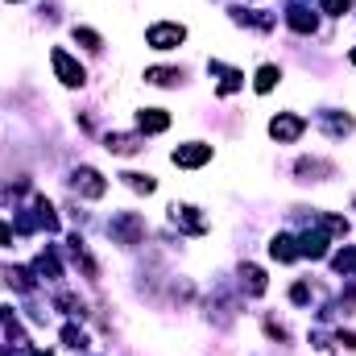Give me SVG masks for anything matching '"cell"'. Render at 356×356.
<instances>
[{
	"mask_svg": "<svg viewBox=\"0 0 356 356\" xmlns=\"http://www.w3.org/2000/svg\"><path fill=\"white\" fill-rule=\"evenodd\" d=\"M108 236H112L116 245H124V249L141 245V241H145V216H141V211H116V216L108 220Z\"/></svg>",
	"mask_w": 356,
	"mask_h": 356,
	"instance_id": "6da1fadb",
	"label": "cell"
},
{
	"mask_svg": "<svg viewBox=\"0 0 356 356\" xmlns=\"http://www.w3.org/2000/svg\"><path fill=\"white\" fill-rule=\"evenodd\" d=\"M50 67H54V75H58L63 88H83V83H88V67H83L75 54H67L63 46L50 50Z\"/></svg>",
	"mask_w": 356,
	"mask_h": 356,
	"instance_id": "7a4b0ae2",
	"label": "cell"
},
{
	"mask_svg": "<svg viewBox=\"0 0 356 356\" xmlns=\"http://www.w3.org/2000/svg\"><path fill=\"white\" fill-rule=\"evenodd\" d=\"M182 42H186V25H178V21H154L145 29V46L149 50H178Z\"/></svg>",
	"mask_w": 356,
	"mask_h": 356,
	"instance_id": "3957f363",
	"label": "cell"
},
{
	"mask_svg": "<svg viewBox=\"0 0 356 356\" xmlns=\"http://www.w3.org/2000/svg\"><path fill=\"white\" fill-rule=\"evenodd\" d=\"M302 133H307V116H298V112H277V116L269 120V137H273L277 145H294Z\"/></svg>",
	"mask_w": 356,
	"mask_h": 356,
	"instance_id": "277c9868",
	"label": "cell"
},
{
	"mask_svg": "<svg viewBox=\"0 0 356 356\" xmlns=\"http://www.w3.org/2000/svg\"><path fill=\"white\" fill-rule=\"evenodd\" d=\"M71 191L83 195V199H104V195H108V178L99 175L95 166H79V170L71 175Z\"/></svg>",
	"mask_w": 356,
	"mask_h": 356,
	"instance_id": "5b68a950",
	"label": "cell"
},
{
	"mask_svg": "<svg viewBox=\"0 0 356 356\" xmlns=\"http://www.w3.org/2000/svg\"><path fill=\"white\" fill-rule=\"evenodd\" d=\"M170 162L182 166V170H199V166L211 162V145H207V141H182L175 154H170Z\"/></svg>",
	"mask_w": 356,
	"mask_h": 356,
	"instance_id": "8992f818",
	"label": "cell"
},
{
	"mask_svg": "<svg viewBox=\"0 0 356 356\" xmlns=\"http://www.w3.org/2000/svg\"><path fill=\"white\" fill-rule=\"evenodd\" d=\"M170 220H175L182 232H191V236L207 232V216H203L195 203H170Z\"/></svg>",
	"mask_w": 356,
	"mask_h": 356,
	"instance_id": "52a82bcc",
	"label": "cell"
},
{
	"mask_svg": "<svg viewBox=\"0 0 356 356\" xmlns=\"http://www.w3.org/2000/svg\"><path fill=\"white\" fill-rule=\"evenodd\" d=\"M104 149L116 154V158H133V154L145 149V137H141V133H108V137H104Z\"/></svg>",
	"mask_w": 356,
	"mask_h": 356,
	"instance_id": "ba28073f",
	"label": "cell"
},
{
	"mask_svg": "<svg viewBox=\"0 0 356 356\" xmlns=\"http://www.w3.org/2000/svg\"><path fill=\"white\" fill-rule=\"evenodd\" d=\"M319 129L332 137V141H340V137H348L356 129V120L348 112H336V108H327V112H319Z\"/></svg>",
	"mask_w": 356,
	"mask_h": 356,
	"instance_id": "9c48e42d",
	"label": "cell"
},
{
	"mask_svg": "<svg viewBox=\"0 0 356 356\" xmlns=\"http://www.w3.org/2000/svg\"><path fill=\"white\" fill-rule=\"evenodd\" d=\"M294 175L302 178V182H327V178H336V166L323 162V158H298Z\"/></svg>",
	"mask_w": 356,
	"mask_h": 356,
	"instance_id": "30bf717a",
	"label": "cell"
},
{
	"mask_svg": "<svg viewBox=\"0 0 356 356\" xmlns=\"http://www.w3.org/2000/svg\"><path fill=\"white\" fill-rule=\"evenodd\" d=\"M137 129H141V137L166 133V129H170V112H166V108H141V112H137Z\"/></svg>",
	"mask_w": 356,
	"mask_h": 356,
	"instance_id": "8fae6325",
	"label": "cell"
},
{
	"mask_svg": "<svg viewBox=\"0 0 356 356\" xmlns=\"http://www.w3.org/2000/svg\"><path fill=\"white\" fill-rule=\"evenodd\" d=\"M241 286H245V294H253V298H261V294H266V269L261 266H253V261H245V266H241Z\"/></svg>",
	"mask_w": 356,
	"mask_h": 356,
	"instance_id": "7c38bea8",
	"label": "cell"
},
{
	"mask_svg": "<svg viewBox=\"0 0 356 356\" xmlns=\"http://www.w3.org/2000/svg\"><path fill=\"white\" fill-rule=\"evenodd\" d=\"M207 71H211V75H220V88H216L220 95H232V91L245 83V75H241L236 67H224V63H207Z\"/></svg>",
	"mask_w": 356,
	"mask_h": 356,
	"instance_id": "4fadbf2b",
	"label": "cell"
},
{
	"mask_svg": "<svg viewBox=\"0 0 356 356\" xmlns=\"http://www.w3.org/2000/svg\"><path fill=\"white\" fill-rule=\"evenodd\" d=\"M298 257L323 261V257H327V232H307V236L298 241Z\"/></svg>",
	"mask_w": 356,
	"mask_h": 356,
	"instance_id": "5bb4252c",
	"label": "cell"
},
{
	"mask_svg": "<svg viewBox=\"0 0 356 356\" xmlns=\"http://www.w3.org/2000/svg\"><path fill=\"white\" fill-rule=\"evenodd\" d=\"M269 257H273V261H282V266H290V261L298 257V241H294V236H286V232H277V236L269 241Z\"/></svg>",
	"mask_w": 356,
	"mask_h": 356,
	"instance_id": "9a60e30c",
	"label": "cell"
},
{
	"mask_svg": "<svg viewBox=\"0 0 356 356\" xmlns=\"http://www.w3.org/2000/svg\"><path fill=\"white\" fill-rule=\"evenodd\" d=\"M286 21H290V29H294V33H315V25H319V17H315L311 8H302V4L286 8Z\"/></svg>",
	"mask_w": 356,
	"mask_h": 356,
	"instance_id": "2e32d148",
	"label": "cell"
},
{
	"mask_svg": "<svg viewBox=\"0 0 356 356\" xmlns=\"http://www.w3.org/2000/svg\"><path fill=\"white\" fill-rule=\"evenodd\" d=\"M120 182H124L129 191H137V195H154V191H158V178H154V175H141V170H124V175H120Z\"/></svg>",
	"mask_w": 356,
	"mask_h": 356,
	"instance_id": "e0dca14e",
	"label": "cell"
},
{
	"mask_svg": "<svg viewBox=\"0 0 356 356\" xmlns=\"http://www.w3.org/2000/svg\"><path fill=\"white\" fill-rule=\"evenodd\" d=\"M178 79H182V71H175V67H149L145 71V83H154V88H175Z\"/></svg>",
	"mask_w": 356,
	"mask_h": 356,
	"instance_id": "ac0fdd59",
	"label": "cell"
},
{
	"mask_svg": "<svg viewBox=\"0 0 356 356\" xmlns=\"http://www.w3.org/2000/svg\"><path fill=\"white\" fill-rule=\"evenodd\" d=\"M277 79H282V71L273 67V63H266V67H257V79H253V91L257 95H266V91L277 88Z\"/></svg>",
	"mask_w": 356,
	"mask_h": 356,
	"instance_id": "d6986e66",
	"label": "cell"
},
{
	"mask_svg": "<svg viewBox=\"0 0 356 356\" xmlns=\"http://www.w3.org/2000/svg\"><path fill=\"white\" fill-rule=\"evenodd\" d=\"M228 13H232L236 25H253V29H269L273 25V17H257V8H228Z\"/></svg>",
	"mask_w": 356,
	"mask_h": 356,
	"instance_id": "ffe728a7",
	"label": "cell"
},
{
	"mask_svg": "<svg viewBox=\"0 0 356 356\" xmlns=\"http://www.w3.org/2000/svg\"><path fill=\"white\" fill-rule=\"evenodd\" d=\"M71 38H75V42H83V50H104V38H99L95 29H88V25H75V29H71Z\"/></svg>",
	"mask_w": 356,
	"mask_h": 356,
	"instance_id": "44dd1931",
	"label": "cell"
},
{
	"mask_svg": "<svg viewBox=\"0 0 356 356\" xmlns=\"http://www.w3.org/2000/svg\"><path fill=\"white\" fill-rule=\"evenodd\" d=\"M332 266H336V273H344V277L356 273V245H353V249H340V253L332 257Z\"/></svg>",
	"mask_w": 356,
	"mask_h": 356,
	"instance_id": "7402d4cb",
	"label": "cell"
},
{
	"mask_svg": "<svg viewBox=\"0 0 356 356\" xmlns=\"http://www.w3.org/2000/svg\"><path fill=\"white\" fill-rule=\"evenodd\" d=\"M33 269H38L42 277H63V266H58V257H54V253H42V257L33 261Z\"/></svg>",
	"mask_w": 356,
	"mask_h": 356,
	"instance_id": "603a6c76",
	"label": "cell"
},
{
	"mask_svg": "<svg viewBox=\"0 0 356 356\" xmlns=\"http://www.w3.org/2000/svg\"><path fill=\"white\" fill-rule=\"evenodd\" d=\"M323 228H327V236H344L348 232V220L344 216H323Z\"/></svg>",
	"mask_w": 356,
	"mask_h": 356,
	"instance_id": "cb8c5ba5",
	"label": "cell"
},
{
	"mask_svg": "<svg viewBox=\"0 0 356 356\" xmlns=\"http://www.w3.org/2000/svg\"><path fill=\"white\" fill-rule=\"evenodd\" d=\"M63 344H67V348H88V336H83L79 327H63Z\"/></svg>",
	"mask_w": 356,
	"mask_h": 356,
	"instance_id": "d4e9b609",
	"label": "cell"
},
{
	"mask_svg": "<svg viewBox=\"0 0 356 356\" xmlns=\"http://www.w3.org/2000/svg\"><path fill=\"white\" fill-rule=\"evenodd\" d=\"M58 307H63L67 315H83V302H79L75 294H58Z\"/></svg>",
	"mask_w": 356,
	"mask_h": 356,
	"instance_id": "484cf974",
	"label": "cell"
},
{
	"mask_svg": "<svg viewBox=\"0 0 356 356\" xmlns=\"http://www.w3.org/2000/svg\"><path fill=\"white\" fill-rule=\"evenodd\" d=\"M348 8H353V0H323V13L327 17H344Z\"/></svg>",
	"mask_w": 356,
	"mask_h": 356,
	"instance_id": "4316f807",
	"label": "cell"
},
{
	"mask_svg": "<svg viewBox=\"0 0 356 356\" xmlns=\"http://www.w3.org/2000/svg\"><path fill=\"white\" fill-rule=\"evenodd\" d=\"M290 302H298V307H302V302H311V290H307V282H294V286H290Z\"/></svg>",
	"mask_w": 356,
	"mask_h": 356,
	"instance_id": "83f0119b",
	"label": "cell"
},
{
	"mask_svg": "<svg viewBox=\"0 0 356 356\" xmlns=\"http://www.w3.org/2000/svg\"><path fill=\"white\" fill-rule=\"evenodd\" d=\"M266 336H269V340H277V344H286V327H282V323H273V319H266Z\"/></svg>",
	"mask_w": 356,
	"mask_h": 356,
	"instance_id": "f1b7e54d",
	"label": "cell"
},
{
	"mask_svg": "<svg viewBox=\"0 0 356 356\" xmlns=\"http://www.w3.org/2000/svg\"><path fill=\"white\" fill-rule=\"evenodd\" d=\"M13 245V228L8 224H0V249H8Z\"/></svg>",
	"mask_w": 356,
	"mask_h": 356,
	"instance_id": "f546056e",
	"label": "cell"
},
{
	"mask_svg": "<svg viewBox=\"0 0 356 356\" xmlns=\"http://www.w3.org/2000/svg\"><path fill=\"white\" fill-rule=\"evenodd\" d=\"M348 63H353V67H356V50H348Z\"/></svg>",
	"mask_w": 356,
	"mask_h": 356,
	"instance_id": "4dcf8cb0",
	"label": "cell"
},
{
	"mask_svg": "<svg viewBox=\"0 0 356 356\" xmlns=\"http://www.w3.org/2000/svg\"><path fill=\"white\" fill-rule=\"evenodd\" d=\"M33 356H46V353H33Z\"/></svg>",
	"mask_w": 356,
	"mask_h": 356,
	"instance_id": "1f68e13d",
	"label": "cell"
}]
</instances>
